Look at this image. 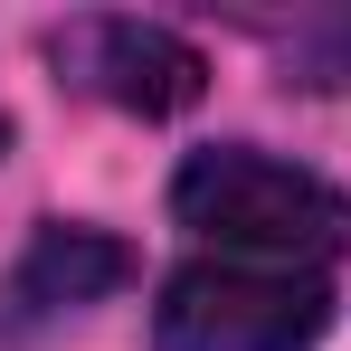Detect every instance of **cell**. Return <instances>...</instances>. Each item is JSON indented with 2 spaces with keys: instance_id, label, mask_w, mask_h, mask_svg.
<instances>
[{
  "instance_id": "obj_4",
  "label": "cell",
  "mask_w": 351,
  "mask_h": 351,
  "mask_svg": "<svg viewBox=\"0 0 351 351\" xmlns=\"http://www.w3.org/2000/svg\"><path fill=\"white\" fill-rule=\"evenodd\" d=\"M133 285V247L114 228H86V219H48V228L19 247V266L0 276V342H29L38 323L86 313L105 294Z\"/></svg>"
},
{
  "instance_id": "obj_6",
  "label": "cell",
  "mask_w": 351,
  "mask_h": 351,
  "mask_svg": "<svg viewBox=\"0 0 351 351\" xmlns=\"http://www.w3.org/2000/svg\"><path fill=\"white\" fill-rule=\"evenodd\" d=\"M0 152H10V123H0Z\"/></svg>"
},
{
  "instance_id": "obj_5",
  "label": "cell",
  "mask_w": 351,
  "mask_h": 351,
  "mask_svg": "<svg viewBox=\"0 0 351 351\" xmlns=\"http://www.w3.org/2000/svg\"><path fill=\"white\" fill-rule=\"evenodd\" d=\"M276 38H285V86H351V10H313Z\"/></svg>"
},
{
  "instance_id": "obj_2",
  "label": "cell",
  "mask_w": 351,
  "mask_h": 351,
  "mask_svg": "<svg viewBox=\"0 0 351 351\" xmlns=\"http://www.w3.org/2000/svg\"><path fill=\"white\" fill-rule=\"evenodd\" d=\"M332 332V276L256 266V256H190L162 276L152 342L162 351H313Z\"/></svg>"
},
{
  "instance_id": "obj_1",
  "label": "cell",
  "mask_w": 351,
  "mask_h": 351,
  "mask_svg": "<svg viewBox=\"0 0 351 351\" xmlns=\"http://www.w3.org/2000/svg\"><path fill=\"white\" fill-rule=\"evenodd\" d=\"M171 219L199 237V256H256V266H313L332 276L351 247V199L323 171L256 143H209L171 171Z\"/></svg>"
},
{
  "instance_id": "obj_3",
  "label": "cell",
  "mask_w": 351,
  "mask_h": 351,
  "mask_svg": "<svg viewBox=\"0 0 351 351\" xmlns=\"http://www.w3.org/2000/svg\"><path fill=\"white\" fill-rule=\"evenodd\" d=\"M48 66H58L76 95H95V105H114V114H190L199 95H209V58L162 29V19H123V10H86V19H66L48 29Z\"/></svg>"
}]
</instances>
